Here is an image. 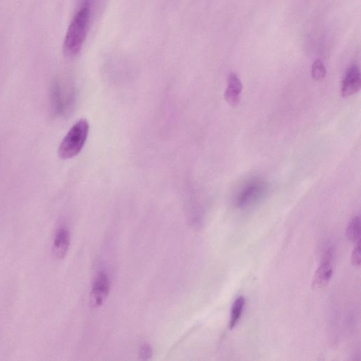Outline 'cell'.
<instances>
[{
  "instance_id": "cell-1",
  "label": "cell",
  "mask_w": 361,
  "mask_h": 361,
  "mask_svg": "<svg viewBox=\"0 0 361 361\" xmlns=\"http://www.w3.org/2000/svg\"><path fill=\"white\" fill-rule=\"evenodd\" d=\"M90 4L88 1L72 19L64 41V52L69 57L77 55L86 41L90 22Z\"/></svg>"
},
{
  "instance_id": "cell-2",
  "label": "cell",
  "mask_w": 361,
  "mask_h": 361,
  "mask_svg": "<svg viewBox=\"0 0 361 361\" xmlns=\"http://www.w3.org/2000/svg\"><path fill=\"white\" fill-rule=\"evenodd\" d=\"M88 131L89 125L87 120H79L62 142L58 151L60 158L68 160L76 156L85 145Z\"/></svg>"
},
{
  "instance_id": "cell-3",
  "label": "cell",
  "mask_w": 361,
  "mask_h": 361,
  "mask_svg": "<svg viewBox=\"0 0 361 361\" xmlns=\"http://www.w3.org/2000/svg\"><path fill=\"white\" fill-rule=\"evenodd\" d=\"M334 250L329 247L324 254L321 264L315 272L313 285L314 287L321 288L326 286L332 278L333 274Z\"/></svg>"
},
{
  "instance_id": "cell-4",
  "label": "cell",
  "mask_w": 361,
  "mask_h": 361,
  "mask_svg": "<svg viewBox=\"0 0 361 361\" xmlns=\"http://www.w3.org/2000/svg\"><path fill=\"white\" fill-rule=\"evenodd\" d=\"M266 188V184L261 181L251 182L237 196L236 205L245 207L253 204L264 196Z\"/></svg>"
},
{
  "instance_id": "cell-5",
  "label": "cell",
  "mask_w": 361,
  "mask_h": 361,
  "mask_svg": "<svg viewBox=\"0 0 361 361\" xmlns=\"http://www.w3.org/2000/svg\"><path fill=\"white\" fill-rule=\"evenodd\" d=\"M109 292V280L104 273H99L95 281L90 292V304L93 308L102 306Z\"/></svg>"
},
{
  "instance_id": "cell-6",
  "label": "cell",
  "mask_w": 361,
  "mask_h": 361,
  "mask_svg": "<svg viewBox=\"0 0 361 361\" xmlns=\"http://www.w3.org/2000/svg\"><path fill=\"white\" fill-rule=\"evenodd\" d=\"M361 87L360 71L357 66L352 65L347 69L341 85V95L346 97L357 93Z\"/></svg>"
},
{
  "instance_id": "cell-7",
  "label": "cell",
  "mask_w": 361,
  "mask_h": 361,
  "mask_svg": "<svg viewBox=\"0 0 361 361\" xmlns=\"http://www.w3.org/2000/svg\"><path fill=\"white\" fill-rule=\"evenodd\" d=\"M227 82L228 86L224 92V99L231 106H236L240 101L243 85L237 74L233 72L229 74Z\"/></svg>"
},
{
  "instance_id": "cell-8",
  "label": "cell",
  "mask_w": 361,
  "mask_h": 361,
  "mask_svg": "<svg viewBox=\"0 0 361 361\" xmlns=\"http://www.w3.org/2000/svg\"><path fill=\"white\" fill-rule=\"evenodd\" d=\"M69 233L64 228L59 229L54 239V254L58 259H63L68 252L69 247Z\"/></svg>"
},
{
  "instance_id": "cell-9",
  "label": "cell",
  "mask_w": 361,
  "mask_h": 361,
  "mask_svg": "<svg viewBox=\"0 0 361 361\" xmlns=\"http://www.w3.org/2000/svg\"><path fill=\"white\" fill-rule=\"evenodd\" d=\"M245 304L246 300L244 297H239L233 304L229 320V328L231 329L234 328L240 317H242Z\"/></svg>"
},
{
  "instance_id": "cell-10",
  "label": "cell",
  "mask_w": 361,
  "mask_h": 361,
  "mask_svg": "<svg viewBox=\"0 0 361 361\" xmlns=\"http://www.w3.org/2000/svg\"><path fill=\"white\" fill-rule=\"evenodd\" d=\"M346 235L348 238L352 242H357V240H360V218L357 216L353 217L349 222L347 230Z\"/></svg>"
},
{
  "instance_id": "cell-11",
  "label": "cell",
  "mask_w": 361,
  "mask_h": 361,
  "mask_svg": "<svg viewBox=\"0 0 361 361\" xmlns=\"http://www.w3.org/2000/svg\"><path fill=\"white\" fill-rule=\"evenodd\" d=\"M327 74L326 68L322 61L320 59L315 60L312 65V76L316 81L323 79Z\"/></svg>"
},
{
  "instance_id": "cell-12",
  "label": "cell",
  "mask_w": 361,
  "mask_h": 361,
  "mask_svg": "<svg viewBox=\"0 0 361 361\" xmlns=\"http://www.w3.org/2000/svg\"><path fill=\"white\" fill-rule=\"evenodd\" d=\"M361 261L360 240L355 242V245L352 253L351 263L354 266L359 267Z\"/></svg>"
},
{
  "instance_id": "cell-13",
  "label": "cell",
  "mask_w": 361,
  "mask_h": 361,
  "mask_svg": "<svg viewBox=\"0 0 361 361\" xmlns=\"http://www.w3.org/2000/svg\"><path fill=\"white\" fill-rule=\"evenodd\" d=\"M140 356L144 360L149 359L152 355V348L148 344L143 345L140 348L139 352Z\"/></svg>"
}]
</instances>
